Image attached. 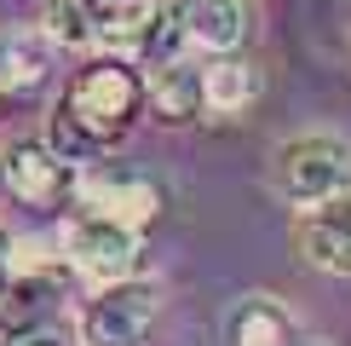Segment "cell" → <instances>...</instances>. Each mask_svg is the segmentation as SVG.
<instances>
[{
	"instance_id": "6da1fadb",
	"label": "cell",
	"mask_w": 351,
	"mask_h": 346,
	"mask_svg": "<svg viewBox=\"0 0 351 346\" xmlns=\"http://www.w3.org/2000/svg\"><path fill=\"white\" fill-rule=\"evenodd\" d=\"M150 110V86H144V69L138 58H115V52H98L93 64H81L75 76L64 81L52 104V122H47V139L69 162H98L110 144H121L127 133L138 127V115Z\"/></svg>"
},
{
	"instance_id": "7a4b0ae2",
	"label": "cell",
	"mask_w": 351,
	"mask_h": 346,
	"mask_svg": "<svg viewBox=\"0 0 351 346\" xmlns=\"http://www.w3.org/2000/svg\"><path fill=\"white\" fill-rule=\"evenodd\" d=\"M40 23L69 52H115V58H156L179 35L173 0H47Z\"/></svg>"
},
{
	"instance_id": "3957f363",
	"label": "cell",
	"mask_w": 351,
	"mask_h": 346,
	"mask_svg": "<svg viewBox=\"0 0 351 346\" xmlns=\"http://www.w3.org/2000/svg\"><path fill=\"white\" fill-rule=\"evenodd\" d=\"M271 191L288 208H317L328 196L351 191V144L334 133H300L271 150Z\"/></svg>"
},
{
	"instance_id": "277c9868",
	"label": "cell",
	"mask_w": 351,
	"mask_h": 346,
	"mask_svg": "<svg viewBox=\"0 0 351 346\" xmlns=\"http://www.w3.org/2000/svg\"><path fill=\"white\" fill-rule=\"evenodd\" d=\"M64 260H69V271H81L93 288L127 283V277H138V266H144V225L86 208V214H75V220L64 225Z\"/></svg>"
},
{
	"instance_id": "5b68a950",
	"label": "cell",
	"mask_w": 351,
	"mask_h": 346,
	"mask_svg": "<svg viewBox=\"0 0 351 346\" xmlns=\"http://www.w3.org/2000/svg\"><path fill=\"white\" fill-rule=\"evenodd\" d=\"M162 317V288L127 277L104 283L75 306V346H150V329Z\"/></svg>"
},
{
	"instance_id": "8992f818",
	"label": "cell",
	"mask_w": 351,
	"mask_h": 346,
	"mask_svg": "<svg viewBox=\"0 0 351 346\" xmlns=\"http://www.w3.org/2000/svg\"><path fill=\"white\" fill-rule=\"evenodd\" d=\"M202 64H208V58H196L190 41H173L167 52L150 58L144 86H150V115H156V122L184 127V122H196V115H208V81H202Z\"/></svg>"
},
{
	"instance_id": "52a82bcc",
	"label": "cell",
	"mask_w": 351,
	"mask_h": 346,
	"mask_svg": "<svg viewBox=\"0 0 351 346\" xmlns=\"http://www.w3.org/2000/svg\"><path fill=\"white\" fill-rule=\"evenodd\" d=\"M81 162H69L52 139H23L6 150V191L23 208H58L64 196H75Z\"/></svg>"
},
{
	"instance_id": "ba28073f",
	"label": "cell",
	"mask_w": 351,
	"mask_h": 346,
	"mask_svg": "<svg viewBox=\"0 0 351 346\" xmlns=\"http://www.w3.org/2000/svg\"><path fill=\"white\" fill-rule=\"evenodd\" d=\"M294 249L311 271L351 277V191L294 214Z\"/></svg>"
},
{
	"instance_id": "9c48e42d",
	"label": "cell",
	"mask_w": 351,
	"mask_h": 346,
	"mask_svg": "<svg viewBox=\"0 0 351 346\" xmlns=\"http://www.w3.org/2000/svg\"><path fill=\"white\" fill-rule=\"evenodd\" d=\"M173 23L196 52H242L254 41V0H173Z\"/></svg>"
},
{
	"instance_id": "30bf717a",
	"label": "cell",
	"mask_w": 351,
	"mask_h": 346,
	"mask_svg": "<svg viewBox=\"0 0 351 346\" xmlns=\"http://www.w3.org/2000/svg\"><path fill=\"white\" fill-rule=\"evenodd\" d=\"M75 196H81V208L115 214V220H133V225H150L156 214H162V191H156V179L127 173V168H115V162H104V168L86 162Z\"/></svg>"
},
{
	"instance_id": "8fae6325",
	"label": "cell",
	"mask_w": 351,
	"mask_h": 346,
	"mask_svg": "<svg viewBox=\"0 0 351 346\" xmlns=\"http://www.w3.org/2000/svg\"><path fill=\"white\" fill-rule=\"evenodd\" d=\"M58 69V35L47 23H18V29H0V81L12 93H29Z\"/></svg>"
},
{
	"instance_id": "7c38bea8",
	"label": "cell",
	"mask_w": 351,
	"mask_h": 346,
	"mask_svg": "<svg viewBox=\"0 0 351 346\" xmlns=\"http://www.w3.org/2000/svg\"><path fill=\"white\" fill-rule=\"evenodd\" d=\"M225 346H305V341H300V323L282 300L247 295L225 312Z\"/></svg>"
},
{
	"instance_id": "4fadbf2b",
	"label": "cell",
	"mask_w": 351,
	"mask_h": 346,
	"mask_svg": "<svg viewBox=\"0 0 351 346\" xmlns=\"http://www.w3.org/2000/svg\"><path fill=\"white\" fill-rule=\"evenodd\" d=\"M202 81H208V115H242V110L259 104V93H265V76H259L242 52H208Z\"/></svg>"
},
{
	"instance_id": "5bb4252c",
	"label": "cell",
	"mask_w": 351,
	"mask_h": 346,
	"mask_svg": "<svg viewBox=\"0 0 351 346\" xmlns=\"http://www.w3.org/2000/svg\"><path fill=\"white\" fill-rule=\"evenodd\" d=\"M12 288V231L0 225V295Z\"/></svg>"
},
{
	"instance_id": "9a60e30c",
	"label": "cell",
	"mask_w": 351,
	"mask_h": 346,
	"mask_svg": "<svg viewBox=\"0 0 351 346\" xmlns=\"http://www.w3.org/2000/svg\"><path fill=\"white\" fill-rule=\"evenodd\" d=\"M0 191H6V150H0Z\"/></svg>"
},
{
	"instance_id": "2e32d148",
	"label": "cell",
	"mask_w": 351,
	"mask_h": 346,
	"mask_svg": "<svg viewBox=\"0 0 351 346\" xmlns=\"http://www.w3.org/2000/svg\"><path fill=\"white\" fill-rule=\"evenodd\" d=\"M23 346H52V341H40V335H29V341H23Z\"/></svg>"
},
{
	"instance_id": "e0dca14e",
	"label": "cell",
	"mask_w": 351,
	"mask_h": 346,
	"mask_svg": "<svg viewBox=\"0 0 351 346\" xmlns=\"http://www.w3.org/2000/svg\"><path fill=\"white\" fill-rule=\"evenodd\" d=\"M6 93H12V86H6V81H0V110H6Z\"/></svg>"
}]
</instances>
